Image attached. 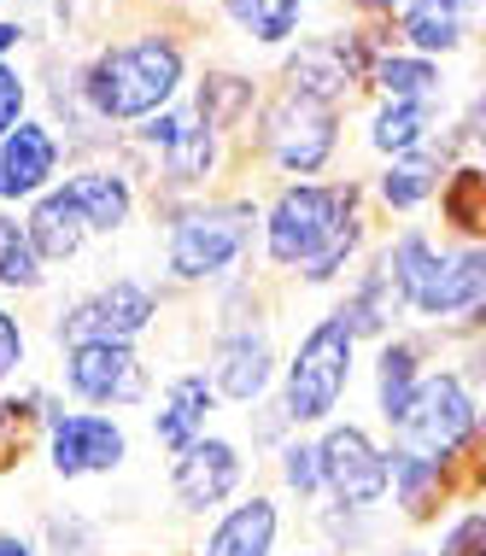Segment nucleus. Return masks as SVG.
Returning a JSON list of instances; mask_svg holds the SVG:
<instances>
[{
  "label": "nucleus",
  "mask_w": 486,
  "mask_h": 556,
  "mask_svg": "<svg viewBox=\"0 0 486 556\" xmlns=\"http://www.w3.org/2000/svg\"><path fill=\"white\" fill-rule=\"evenodd\" d=\"M258 88L247 77H235V71H211V77L200 83V94H194V117L211 129V135H229L240 117L252 112Z\"/></svg>",
  "instance_id": "28"
},
{
  "label": "nucleus",
  "mask_w": 486,
  "mask_h": 556,
  "mask_svg": "<svg viewBox=\"0 0 486 556\" xmlns=\"http://www.w3.org/2000/svg\"><path fill=\"white\" fill-rule=\"evenodd\" d=\"M276 480H282V492L294 504H323L328 492H323V457H316V440H287L282 451H276Z\"/></svg>",
  "instance_id": "30"
},
{
  "label": "nucleus",
  "mask_w": 486,
  "mask_h": 556,
  "mask_svg": "<svg viewBox=\"0 0 486 556\" xmlns=\"http://www.w3.org/2000/svg\"><path fill=\"white\" fill-rule=\"evenodd\" d=\"M399 311H404V293H399V276H392V264H387V247L375 252V264L358 276V288L352 299H346L334 317H340L346 328H352V340H387V328L399 323Z\"/></svg>",
  "instance_id": "18"
},
{
  "label": "nucleus",
  "mask_w": 486,
  "mask_h": 556,
  "mask_svg": "<svg viewBox=\"0 0 486 556\" xmlns=\"http://www.w3.org/2000/svg\"><path fill=\"white\" fill-rule=\"evenodd\" d=\"M258 205L252 200H200L171 217V276L176 281H217L252 247Z\"/></svg>",
  "instance_id": "6"
},
{
  "label": "nucleus",
  "mask_w": 486,
  "mask_h": 556,
  "mask_svg": "<svg viewBox=\"0 0 486 556\" xmlns=\"http://www.w3.org/2000/svg\"><path fill=\"white\" fill-rule=\"evenodd\" d=\"M24 106H29V77H24L18 65H7V59H0V141L24 124Z\"/></svg>",
  "instance_id": "35"
},
{
  "label": "nucleus",
  "mask_w": 486,
  "mask_h": 556,
  "mask_svg": "<svg viewBox=\"0 0 486 556\" xmlns=\"http://www.w3.org/2000/svg\"><path fill=\"white\" fill-rule=\"evenodd\" d=\"M358 7H363V12H392V7H399V12H404L410 0H358Z\"/></svg>",
  "instance_id": "41"
},
{
  "label": "nucleus",
  "mask_w": 486,
  "mask_h": 556,
  "mask_svg": "<svg viewBox=\"0 0 486 556\" xmlns=\"http://www.w3.org/2000/svg\"><path fill=\"white\" fill-rule=\"evenodd\" d=\"M481 440H486V410H481Z\"/></svg>",
  "instance_id": "43"
},
{
  "label": "nucleus",
  "mask_w": 486,
  "mask_h": 556,
  "mask_svg": "<svg viewBox=\"0 0 486 556\" xmlns=\"http://www.w3.org/2000/svg\"><path fill=\"white\" fill-rule=\"evenodd\" d=\"M387 264L399 276L404 311L428 323H451V317H475L486 305V247H458L439 252L422 229H404L387 247Z\"/></svg>",
  "instance_id": "3"
},
{
  "label": "nucleus",
  "mask_w": 486,
  "mask_h": 556,
  "mask_svg": "<svg viewBox=\"0 0 486 556\" xmlns=\"http://www.w3.org/2000/svg\"><path fill=\"white\" fill-rule=\"evenodd\" d=\"M211 416H217V387H211V375L188 369L164 387V399L153 410V440L171 451V457H182L188 445H200L211 433Z\"/></svg>",
  "instance_id": "17"
},
{
  "label": "nucleus",
  "mask_w": 486,
  "mask_h": 556,
  "mask_svg": "<svg viewBox=\"0 0 486 556\" xmlns=\"http://www.w3.org/2000/svg\"><path fill=\"white\" fill-rule=\"evenodd\" d=\"M387 463H392V492L387 498L410 528L439 521V509L463 492L458 469H446V463H434V457H416V451H404V445H387Z\"/></svg>",
  "instance_id": "16"
},
{
  "label": "nucleus",
  "mask_w": 486,
  "mask_h": 556,
  "mask_svg": "<svg viewBox=\"0 0 486 556\" xmlns=\"http://www.w3.org/2000/svg\"><path fill=\"white\" fill-rule=\"evenodd\" d=\"M363 240L352 182H294L264 212V252L276 269H299L311 288L334 281Z\"/></svg>",
  "instance_id": "1"
},
{
  "label": "nucleus",
  "mask_w": 486,
  "mask_h": 556,
  "mask_svg": "<svg viewBox=\"0 0 486 556\" xmlns=\"http://www.w3.org/2000/svg\"><path fill=\"white\" fill-rule=\"evenodd\" d=\"M463 135H469V141H475L481 153H486V88L475 94V106H469V117H463Z\"/></svg>",
  "instance_id": "37"
},
{
  "label": "nucleus",
  "mask_w": 486,
  "mask_h": 556,
  "mask_svg": "<svg viewBox=\"0 0 486 556\" xmlns=\"http://www.w3.org/2000/svg\"><path fill=\"white\" fill-rule=\"evenodd\" d=\"M428 129H434V100H387L370 117V147L387 159H410L428 147Z\"/></svg>",
  "instance_id": "24"
},
{
  "label": "nucleus",
  "mask_w": 486,
  "mask_h": 556,
  "mask_svg": "<svg viewBox=\"0 0 486 556\" xmlns=\"http://www.w3.org/2000/svg\"><path fill=\"white\" fill-rule=\"evenodd\" d=\"M59 381L88 410H124V404L147 399V364L135 357V345H117V340L71 345L65 364H59Z\"/></svg>",
  "instance_id": "12"
},
{
  "label": "nucleus",
  "mask_w": 486,
  "mask_h": 556,
  "mask_svg": "<svg viewBox=\"0 0 486 556\" xmlns=\"http://www.w3.org/2000/svg\"><path fill=\"white\" fill-rule=\"evenodd\" d=\"M392 445L416 451V457H434L446 469H463L481 445V404L469 393V381L458 369L422 375L410 410L392 422Z\"/></svg>",
  "instance_id": "4"
},
{
  "label": "nucleus",
  "mask_w": 486,
  "mask_h": 556,
  "mask_svg": "<svg viewBox=\"0 0 486 556\" xmlns=\"http://www.w3.org/2000/svg\"><path fill=\"white\" fill-rule=\"evenodd\" d=\"M0 556H41V545L18 528H0Z\"/></svg>",
  "instance_id": "38"
},
{
  "label": "nucleus",
  "mask_w": 486,
  "mask_h": 556,
  "mask_svg": "<svg viewBox=\"0 0 486 556\" xmlns=\"http://www.w3.org/2000/svg\"><path fill=\"white\" fill-rule=\"evenodd\" d=\"M240 486H247V451L229 433H205L200 445L171 457V498L182 516H223L240 498Z\"/></svg>",
  "instance_id": "11"
},
{
  "label": "nucleus",
  "mask_w": 486,
  "mask_h": 556,
  "mask_svg": "<svg viewBox=\"0 0 486 556\" xmlns=\"http://www.w3.org/2000/svg\"><path fill=\"white\" fill-rule=\"evenodd\" d=\"M41 433H48V469L59 480H100L117 475L129 457V433L105 410H65L48 399L41 410Z\"/></svg>",
  "instance_id": "7"
},
{
  "label": "nucleus",
  "mask_w": 486,
  "mask_h": 556,
  "mask_svg": "<svg viewBox=\"0 0 486 556\" xmlns=\"http://www.w3.org/2000/svg\"><path fill=\"white\" fill-rule=\"evenodd\" d=\"M276 345H270L264 328H252V317H235L223 323L217 345H211V387H217V399L229 404H258L276 387Z\"/></svg>",
  "instance_id": "13"
},
{
  "label": "nucleus",
  "mask_w": 486,
  "mask_h": 556,
  "mask_svg": "<svg viewBox=\"0 0 486 556\" xmlns=\"http://www.w3.org/2000/svg\"><path fill=\"white\" fill-rule=\"evenodd\" d=\"M41 281H48V264L36 258V247H29L24 223H12L7 212H0V288L36 293Z\"/></svg>",
  "instance_id": "32"
},
{
  "label": "nucleus",
  "mask_w": 486,
  "mask_h": 556,
  "mask_svg": "<svg viewBox=\"0 0 486 556\" xmlns=\"http://www.w3.org/2000/svg\"><path fill=\"white\" fill-rule=\"evenodd\" d=\"M24 235H29V247H36V258H41V264H65V258H77V252H83L88 223H83L77 205H71V193H65V188H48L36 205H29Z\"/></svg>",
  "instance_id": "20"
},
{
  "label": "nucleus",
  "mask_w": 486,
  "mask_h": 556,
  "mask_svg": "<svg viewBox=\"0 0 486 556\" xmlns=\"http://www.w3.org/2000/svg\"><path fill=\"white\" fill-rule=\"evenodd\" d=\"M375 556H428V545H416V539H399V545L375 551Z\"/></svg>",
  "instance_id": "40"
},
{
  "label": "nucleus",
  "mask_w": 486,
  "mask_h": 556,
  "mask_svg": "<svg viewBox=\"0 0 486 556\" xmlns=\"http://www.w3.org/2000/svg\"><path fill=\"white\" fill-rule=\"evenodd\" d=\"M24 36H29V29H24L18 18H7V24H0V59H7L12 48H18V41H24Z\"/></svg>",
  "instance_id": "39"
},
{
  "label": "nucleus",
  "mask_w": 486,
  "mask_h": 556,
  "mask_svg": "<svg viewBox=\"0 0 486 556\" xmlns=\"http://www.w3.org/2000/svg\"><path fill=\"white\" fill-rule=\"evenodd\" d=\"M48 188H59V135L36 117L0 141V200H29L36 205Z\"/></svg>",
  "instance_id": "15"
},
{
  "label": "nucleus",
  "mask_w": 486,
  "mask_h": 556,
  "mask_svg": "<svg viewBox=\"0 0 486 556\" xmlns=\"http://www.w3.org/2000/svg\"><path fill=\"white\" fill-rule=\"evenodd\" d=\"M217 141L223 135H211L200 117H182L176 141L164 147V176H171V188H200L211 170H217Z\"/></svg>",
  "instance_id": "27"
},
{
  "label": "nucleus",
  "mask_w": 486,
  "mask_h": 556,
  "mask_svg": "<svg viewBox=\"0 0 486 556\" xmlns=\"http://www.w3.org/2000/svg\"><path fill=\"white\" fill-rule=\"evenodd\" d=\"M264 147L287 176H316L340 147V106L299 88H282L264 112Z\"/></svg>",
  "instance_id": "9"
},
{
  "label": "nucleus",
  "mask_w": 486,
  "mask_h": 556,
  "mask_svg": "<svg viewBox=\"0 0 486 556\" xmlns=\"http://www.w3.org/2000/svg\"><path fill=\"white\" fill-rule=\"evenodd\" d=\"M188 77V59L171 36H135L117 48H100L95 65L83 71V100L100 124H147V117L171 112L176 88Z\"/></svg>",
  "instance_id": "2"
},
{
  "label": "nucleus",
  "mask_w": 486,
  "mask_h": 556,
  "mask_svg": "<svg viewBox=\"0 0 486 556\" xmlns=\"http://www.w3.org/2000/svg\"><path fill=\"white\" fill-rule=\"evenodd\" d=\"M316 457H323L328 504H346V509H382L387 504L392 463H387V445L363 422H328L316 433Z\"/></svg>",
  "instance_id": "8"
},
{
  "label": "nucleus",
  "mask_w": 486,
  "mask_h": 556,
  "mask_svg": "<svg viewBox=\"0 0 486 556\" xmlns=\"http://www.w3.org/2000/svg\"><path fill=\"white\" fill-rule=\"evenodd\" d=\"M370 83L382 88L387 100H434V106H439V88H446L439 65L422 53H382L370 65Z\"/></svg>",
  "instance_id": "26"
},
{
  "label": "nucleus",
  "mask_w": 486,
  "mask_h": 556,
  "mask_svg": "<svg viewBox=\"0 0 486 556\" xmlns=\"http://www.w3.org/2000/svg\"><path fill=\"white\" fill-rule=\"evenodd\" d=\"M382 200L387 212H416V205H428L439 188H446V164H439L434 153H410V159H392L382 170Z\"/></svg>",
  "instance_id": "25"
},
{
  "label": "nucleus",
  "mask_w": 486,
  "mask_h": 556,
  "mask_svg": "<svg viewBox=\"0 0 486 556\" xmlns=\"http://www.w3.org/2000/svg\"><path fill=\"white\" fill-rule=\"evenodd\" d=\"M294 556H328V551H294Z\"/></svg>",
  "instance_id": "42"
},
{
  "label": "nucleus",
  "mask_w": 486,
  "mask_h": 556,
  "mask_svg": "<svg viewBox=\"0 0 486 556\" xmlns=\"http://www.w3.org/2000/svg\"><path fill=\"white\" fill-rule=\"evenodd\" d=\"M422 375H428V369H422L416 345H410V340H382V357H375V410H382L387 433H392V422L410 410Z\"/></svg>",
  "instance_id": "22"
},
{
  "label": "nucleus",
  "mask_w": 486,
  "mask_h": 556,
  "mask_svg": "<svg viewBox=\"0 0 486 556\" xmlns=\"http://www.w3.org/2000/svg\"><path fill=\"white\" fill-rule=\"evenodd\" d=\"M18 369H24V328L7 305H0V381H12Z\"/></svg>",
  "instance_id": "36"
},
{
  "label": "nucleus",
  "mask_w": 486,
  "mask_h": 556,
  "mask_svg": "<svg viewBox=\"0 0 486 556\" xmlns=\"http://www.w3.org/2000/svg\"><path fill=\"white\" fill-rule=\"evenodd\" d=\"M399 36L422 59L458 53L463 48V0H410V7L399 12Z\"/></svg>",
  "instance_id": "23"
},
{
  "label": "nucleus",
  "mask_w": 486,
  "mask_h": 556,
  "mask_svg": "<svg viewBox=\"0 0 486 556\" xmlns=\"http://www.w3.org/2000/svg\"><path fill=\"white\" fill-rule=\"evenodd\" d=\"M428 556H486V504H463L439 521Z\"/></svg>",
  "instance_id": "34"
},
{
  "label": "nucleus",
  "mask_w": 486,
  "mask_h": 556,
  "mask_svg": "<svg viewBox=\"0 0 486 556\" xmlns=\"http://www.w3.org/2000/svg\"><path fill=\"white\" fill-rule=\"evenodd\" d=\"M282 545V498L276 492H240V498L211 516L194 556H276Z\"/></svg>",
  "instance_id": "14"
},
{
  "label": "nucleus",
  "mask_w": 486,
  "mask_h": 556,
  "mask_svg": "<svg viewBox=\"0 0 486 556\" xmlns=\"http://www.w3.org/2000/svg\"><path fill=\"white\" fill-rule=\"evenodd\" d=\"M439 205L458 235H486V170H446Z\"/></svg>",
  "instance_id": "31"
},
{
  "label": "nucleus",
  "mask_w": 486,
  "mask_h": 556,
  "mask_svg": "<svg viewBox=\"0 0 486 556\" xmlns=\"http://www.w3.org/2000/svg\"><path fill=\"white\" fill-rule=\"evenodd\" d=\"M352 345H358L352 328L334 317V311L316 317L311 334L299 340L294 364H287V375H282V410H287V422H294V433L334 422L346 387H352Z\"/></svg>",
  "instance_id": "5"
},
{
  "label": "nucleus",
  "mask_w": 486,
  "mask_h": 556,
  "mask_svg": "<svg viewBox=\"0 0 486 556\" xmlns=\"http://www.w3.org/2000/svg\"><path fill=\"white\" fill-rule=\"evenodd\" d=\"M153 317H159V293L147 288V281H135V276H117V281H105V288H95V293L71 299V305L59 311L53 334L65 340V352L71 345H88V340L135 345V334H147Z\"/></svg>",
  "instance_id": "10"
},
{
  "label": "nucleus",
  "mask_w": 486,
  "mask_h": 556,
  "mask_svg": "<svg viewBox=\"0 0 486 556\" xmlns=\"http://www.w3.org/2000/svg\"><path fill=\"white\" fill-rule=\"evenodd\" d=\"M59 188H65V193H71V205L83 212L88 235H117V229H124V223L135 217V188H129V176H124V170L88 164V170L65 176Z\"/></svg>",
  "instance_id": "19"
},
{
  "label": "nucleus",
  "mask_w": 486,
  "mask_h": 556,
  "mask_svg": "<svg viewBox=\"0 0 486 556\" xmlns=\"http://www.w3.org/2000/svg\"><path fill=\"white\" fill-rule=\"evenodd\" d=\"M41 551L48 556H105L100 521L77 516V509H48L41 516Z\"/></svg>",
  "instance_id": "33"
},
{
  "label": "nucleus",
  "mask_w": 486,
  "mask_h": 556,
  "mask_svg": "<svg viewBox=\"0 0 486 556\" xmlns=\"http://www.w3.org/2000/svg\"><path fill=\"white\" fill-rule=\"evenodd\" d=\"M311 528H316V539H323L328 556H375V551L392 545L382 509H346V504L323 498L311 509Z\"/></svg>",
  "instance_id": "21"
},
{
  "label": "nucleus",
  "mask_w": 486,
  "mask_h": 556,
  "mask_svg": "<svg viewBox=\"0 0 486 556\" xmlns=\"http://www.w3.org/2000/svg\"><path fill=\"white\" fill-rule=\"evenodd\" d=\"M223 12H229V18L247 29L252 41H264V48H282V41H294L306 0H223Z\"/></svg>",
  "instance_id": "29"
}]
</instances>
